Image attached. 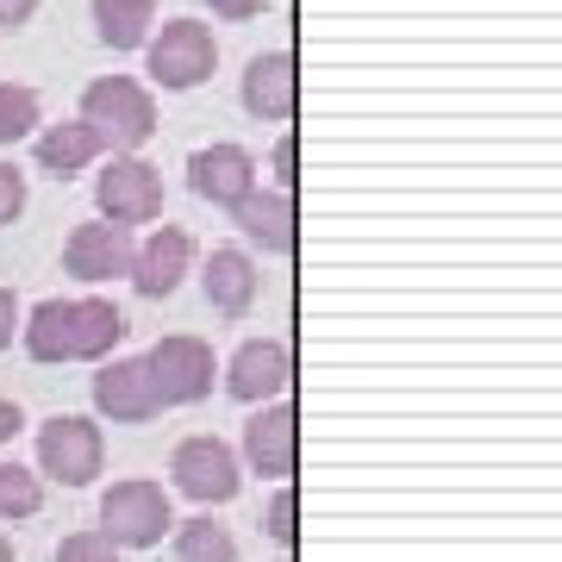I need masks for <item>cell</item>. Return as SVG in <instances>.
I'll return each mask as SVG.
<instances>
[{"instance_id": "cell-6", "label": "cell", "mask_w": 562, "mask_h": 562, "mask_svg": "<svg viewBox=\"0 0 562 562\" xmlns=\"http://www.w3.org/2000/svg\"><path fill=\"white\" fill-rule=\"evenodd\" d=\"M106 462V438L94 419H81V413H57V419L38 425V475L63 487H88L101 475Z\"/></svg>"}, {"instance_id": "cell-29", "label": "cell", "mask_w": 562, "mask_h": 562, "mask_svg": "<svg viewBox=\"0 0 562 562\" xmlns=\"http://www.w3.org/2000/svg\"><path fill=\"white\" fill-rule=\"evenodd\" d=\"M206 7H213L220 20H257L262 13V0H206Z\"/></svg>"}, {"instance_id": "cell-22", "label": "cell", "mask_w": 562, "mask_h": 562, "mask_svg": "<svg viewBox=\"0 0 562 562\" xmlns=\"http://www.w3.org/2000/svg\"><path fill=\"white\" fill-rule=\"evenodd\" d=\"M38 506H44V482H38V469L0 462V525H13V519H38Z\"/></svg>"}, {"instance_id": "cell-23", "label": "cell", "mask_w": 562, "mask_h": 562, "mask_svg": "<svg viewBox=\"0 0 562 562\" xmlns=\"http://www.w3.org/2000/svg\"><path fill=\"white\" fill-rule=\"evenodd\" d=\"M294 513H301V506H294V487L281 482L276 494H269V506H262V531H269V538H276L281 550H294V538H301V525H294Z\"/></svg>"}, {"instance_id": "cell-21", "label": "cell", "mask_w": 562, "mask_h": 562, "mask_svg": "<svg viewBox=\"0 0 562 562\" xmlns=\"http://www.w3.org/2000/svg\"><path fill=\"white\" fill-rule=\"evenodd\" d=\"M38 125H44V101H38V88H25V81H0V144L32 138Z\"/></svg>"}, {"instance_id": "cell-2", "label": "cell", "mask_w": 562, "mask_h": 562, "mask_svg": "<svg viewBox=\"0 0 562 562\" xmlns=\"http://www.w3.org/2000/svg\"><path fill=\"white\" fill-rule=\"evenodd\" d=\"M81 125H94V138L113 144V157H138L157 138V101L132 76H101L81 88Z\"/></svg>"}, {"instance_id": "cell-27", "label": "cell", "mask_w": 562, "mask_h": 562, "mask_svg": "<svg viewBox=\"0 0 562 562\" xmlns=\"http://www.w3.org/2000/svg\"><path fill=\"white\" fill-rule=\"evenodd\" d=\"M13 331H20V301H13V288H0V350L13 344Z\"/></svg>"}, {"instance_id": "cell-1", "label": "cell", "mask_w": 562, "mask_h": 562, "mask_svg": "<svg viewBox=\"0 0 562 562\" xmlns=\"http://www.w3.org/2000/svg\"><path fill=\"white\" fill-rule=\"evenodd\" d=\"M20 338L32 362H101L125 338V313L101 294H50L20 319Z\"/></svg>"}, {"instance_id": "cell-25", "label": "cell", "mask_w": 562, "mask_h": 562, "mask_svg": "<svg viewBox=\"0 0 562 562\" xmlns=\"http://www.w3.org/2000/svg\"><path fill=\"white\" fill-rule=\"evenodd\" d=\"M20 206H25V176H20V162H0V225L20 220Z\"/></svg>"}, {"instance_id": "cell-28", "label": "cell", "mask_w": 562, "mask_h": 562, "mask_svg": "<svg viewBox=\"0 0 562 562\" xmlns=\"http://www.w3.org/2000/svg\"><path fill=\"white\" fill-rule=\"evenodd\" d=\"M38 13V0H0V32H13V25H25Z\"/></svg>"}, {"instance_id": "cell-18", "label": "cell", "mask_w": 562, "mask_h": 562, "mask_svg": "<svg viewBox=\"0 0 562 562\" xmlns=\"http://www.w3.org/2000/svg\"><path fill=\"white\" fill-rule=\"evenodd\" d=\"M94 7V32L113 50H144L157 32V0H88Z\"/></svg>"}, {"instance_id": "cell-15", "label": "cell", "mask_w": 562, "mask_h": 562, "mask_svg": "<svg viewBox=\"0 0 562 562\" xmlns=\"http://www.w3.org/2000/svg\"><path fill=\"white\" fill-rule=\"evenodd\" d=\"M244 113L257 120H294V101H301V76H294V57L288 50H262V57L244 63Z\"/></svg>"}, {"instance_id": "cell-17", "label": "cell", "mask_w": 562, "mask_h": 562, "mask_svg": "<svg viewBox=\"0 0 562 562\" xmlns=\"http://www.w3.org/2000/svg\"><path fill=\"white\" fill-rule=\"evenodd\" d=\"M232 220H238V232L250 244H262V250H276V257H288L294 250V194H244L238 206H232Z\"/></svg>"}, {"instance_id": "cell-11", "label": "cell", "mask_w": 562, "mask_h": 562, "mask_svg": "<svg viewBox=\"0 0 562 562\" xmlns=\"http://www.w3.org/2000/svg\"><path fill=\"white\" fill-rule=\"evenodd\" d=\"M94 413L113 425H144L157 419L162 401L157 387H150V369H144V357H113L101 362V375H94Z\"/></svg>"}, {"instance_id": "cell-7", "label": "cell", "mask_w": 562, "mask_h": 562, "mask_svg": "<svg viewBox=\"0 0 562 562\" xmlns=\"http://www.w3.org/2000/svg\"><path fill=\"white\" fill-rule=\"evenodd\" d=\"M94 201H101V220L106 225H150L162 213V169L144 157H113L94 181Z\"/></svg>"}, {"instance_id": "cell-3", "label": "cell", "mask_w": 562, "mask_h": 562, "mask_svg": "<svg viewBox=\"0 0 562 562\" xmlns=\"http://www.w3.org/2000/svg\"><path fill=\"white\" fill-rule=\"evenodd\" d=\"M169 531H176V506H169L162 482L132 475V482H113L101 494V538L113 543V550H150V543H162Z\"/></svg>"}, {"instance_id": "cell-9", "label": "cell", "mask_w": 562, "mask_h": 562, "mask_svg": "<svg viewBox=\"0 0 562 562\" xmlns=\"http://www.w3.org/2000/svg\"><path fill=\"white\" fill-rule=\"evenodd\" d=\"M225 387H232V401L244 406H269L281 401L288 387H294V350L281 338H250L232 350V362H225Z\"/></svg>"}, {"instance_id": "cell-10", "label": "cell", "mask_w": 562, "mask_h": 562, "mask_svg": "<svg viewBox=\"0 0 562 562\" xmlns=\"http://www.w3.org/2000/svg\"><path fill=\"white\" fill-rule=\"evenodd\" d=\"M244 462L257 475H276V482L294 475V462H301V419H294L288 401H269L244 419Z\"/></svg>"}, {"instance_id": "cell-19", "label": "cell", "mask_w": 562, "mask_h": 562, "mask_svg": "<svg viewBox=\"0 0 562 562\" xmlns=\"http://www.w3.org/2000/svg\"><path fill=\"white\" fill-rule=\"evenodd\" d=\"M101 150L106 144L94 138V125H81V120H63V125H44L38 132V162L50 176H81Z\"/></svg>"}, {"instance_id": "cell-24", "label": "cell", "mask_w": 562, "mask_h": 562, "mask_svg": "<svg viewBox=\"0 0 562 562\" xmlns=\"http://www.w3.org/2000/svg\"><path fill=\"white\" fill-rule=\"evenodd\" d=\"M57 562H120V550L101 538V531H69L57 543Z\"/></svg>"}, {"instance_id": "cell-12", "label": "cell", "mask_w": 562, "mask_h": 562, "mask_svg": "<svg viewBox=\"0 0 562 562\" xmlns=\"http://www.w3.org/2000/svg\"><path fill=\"white\" fill-rule=\"evenodd\" d=\"M63 269L76 281H113V276H132V232L125 225H106V220H88L63 238Z\"/></svg>"}, {"instance_id": "cell-5", "label": "cell", "mask_w": 562, "mask_h": 562, "mask_svg": "<svg viewBox=\"0 0 562 562\" xmlns=\"http://www.w3.org/2000/svg\"><path fill=\"white\" fill-rule=\"evenodd\" d=\"M150 387H157L162 406H194L213 394V375H220V362H213V344L194 338V331H169V338L150 344Z\"/></svg>"}, {"instance_id": "cell-31", "label": "cell", "mask_w": 562, "mask_h": 562, "mask_svg": "<svg viewBox=\"0 0 562 562\" xmlns=\"http://www.w3.org/2000/svg\"><path fill=\"white\" fill-rule=\"evenodd\" d=\"M0 562H13V543H7V531H0Z\"/></svg>"}, {"instance_id": "cell-8", "label": "cell", "mask_w": 562, "mask_h": 562, "mask_svg": "<svg viewBox=\"0 0 562 562\" xmlns=\"http://www.w3.org/2000/svg\"><path fill=\"white\" fill-rule=\"evenodd\" d=\"M169 475H176V487L188 494V501L201 506H225L232 494H238V450L225 438H213V431H201V438H181L176 457H169Z\"/></svg>"}, {"instance_id": "cell-30", "label": "cell", "mask_w": 562, "mask_h": 562, "mask_svg": "<svg viewBox=\"0 0 562 562\" xmlns=\"http://www.w3.org/2000/svg\"><path fill=\"white\" fill-rule=\"evenodd\" d=\"M20 425H25V413L13 401H0V443H13L20 438Z\"/></svg>"}, {"instance_id": "cell-14", "label": "cell", "mask_w": 562, "mask_h": 562, "mask_svg": "<svg viewBox=\"0 0 562 562\" xmlns=\"http://www.w3.org/2000/svg\"><path fill=\"white\" fill-rule=\"evenodd\" d=\"M188 262H194V238L181 225H157L144 244H132V288H138L144 301H162V294L181 288Z\"/></svg>"}, {"instance_id": "cell-16", "label": "cell", "mask_w": 562, "mask_h": 562, "mask_svg": "<svg viewBox=\"0 0 562 562\" xmlns=\"http://www.w3.org/2000/svg\"><path fill=\"white\" fill-rule=\"evenodd\" d=\"M201 281H206V301H213V313H225V319L250 313V301H257V288H262L250 250H238V244H220V250L206 257Z\"/></svg>"}, {"instance_id": "cell-26", "label": "cell", "mask_w": 562, "mask_h": 562, "mask_svg": "<svg viewBox=\"0 0 562 562\" xmlns=\"http://www.w3.org/2000/svg\"><path fill=\"white\" fill-rule=\"evenodd\" d=\"M294 157H301V144H294V132H288V138L276 144V181H281V194H294Z\"/></svg>"}, {"instance_id": "cell-20", "label": "cell", "mask_w": 562, "mask_h": 562, "mask_svg": "<svg viewBox=\"0 0 562 562\" xmlns=\"http://www.w3.org/2000/svg\"><path fill=\"white\" fill-rule=\"evenodd\" d=\"M176 557L181 562H238V538L213 519H188V525H176Z\"/></svg>"}, {"instance_id": "cell-13", "label": "cell", "mask_w": 562, "mask_h": 562, "mask_svg": "<svg viewBox=\"0 0 562 562\" xmlns=\"http://www.w3.org/2000/svg\"><path fill=\"white\" fill-rule=\"evenodd\" d=\"M188 181H194L201 201L238 206L244 194H257V157H250L244 144H201V150L188 157Z\"/></svg>"}, {"instance_id": "cell-4", "label": "cell", "mask_w": 562, "mask_h": 562, "mask_svg": "<svg viewBox=\"0 0 562 562\" xmlns=\"http://www.w3.org/2000/svg\"><path fill=\"white\" fill-rule=\"evenodd\" d=\"M144 63H150V81L169 88V94H188V88H201L213 76V63H220V44H213V25L201 20H169L150 32L144 44Z\"/></svg>"}]
</instances>
